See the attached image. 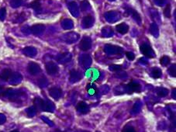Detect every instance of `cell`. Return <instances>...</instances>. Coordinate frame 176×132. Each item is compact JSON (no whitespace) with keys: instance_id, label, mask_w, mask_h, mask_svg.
<instances>
[{"instance_id":"obj_1","label":"cell","mask_w":176,"mask_h":132,"mask_svg":"<svg viewBox=\"0 0 176 132\" xmlns=\"http://www.w3.org/2000/svg\"><path fill=\"white\" fill-rule=\"evenodd\" d=\"M34 107L35 109L40 111H48V112H52V108H51V103L49 102H45L40 98H35L34 101Z\"/></svg>"},{"instance_id":"obj_2","label":"cell","mask_w":176,"mask_h":132,"mask_svg":"<svg viewBox=\"0 0 176 132\" xmlns=\"http://www.w3.org/2000/svg\"><path fill=\"white\" fill-rule=\"evenodd\" d=\"M140 49H141V51L142 52V54H144V56H146V57L149 58V59H154V58H155V56H156L154 50L152 49L151 47L149 45H147V44H144V45H141Z\"/></svg>"},{"instance_id":"obj_3","label":"cell","mask_w":176,"mask_h":132,"mask_svg":"<svg viewBox=\"0 0 176 132\" xmlns=\"http://www.w3.org/2000/svg\"><path fill=\"white\" fill-rule=\"evenodd\" d=\"M126 91H127L128 93H133V92H140L141 90V86L140 83L137 82L132 81L129 84L125 86Z\"/></svg>"},{"instance_id":"obj_4","label":"cell","mask_w":176,"mask_h":132,"mask_svg":"<svg viewBox=\"0 0 176 132\" xmlns=\"http://www.w3.org/2000/svg\"><path fill=\"white\" fill-rule=\"evenodd\" d=\"M92 47V40L89 37H83L79 43L80 50L83 51H87Z\"/></svg>"},{"instance_id":"obj_5","label":"cell","mask_w":176,"mask_h":132,"mask_svg":"<svg viewBox=\"0 0 176 132\" xmlns=\"http://www.w3.org/2000/svg\"><path fill=\"white\" fill-rule=\"evenodd\" d=\"M45 69H46L48 74L51 75H56L58 72L59 68L53 62H48L45 64Z\"/></svg>"},{"instance_id":"obj_6","label":"cell","mask_w":176,"mask_h":132,"mask_svg":"<svg viewBox=\"0 0 176 132\" xmlns=\"http://www.w3.org/2000/svg\"><path fill=\"white\" fill-rule=\"evenodd\" d=\"M125 9H126V12H127L128 15L131 16L133 17V20L138 23V25L141 24V21H142V20H141V16L137 11L135 10V9H133V8L131 7H127Z\"/></svg>"},{"instance_id":"obj_7","label":"cell","mask_w":176,"mask_h":132,"mask_svg":"<svg viewBox=\"0 0 176 132\" xmlns=\"http://www.w3.org/2000/svg\"><path fill=\"white\" fill-rule=\"evenodd\" d=\"M27 70L30 75H37L40 73V71H41V68H40V65H39L37 63L30 62L29 64H28Z\"/></svg>"},{"instance_id":"obj_8","label":"cell","mask_w":176,"mask_h":132,"mask_svg":"<svg viewBox=\"0 0 176 132\" xmlns=\"http://www.w3.org/2000/svg\"><path fill=\"white\" fill-rule=\"evenodd\" d=\"M76 110L78 113H80L81 114H86L89 112L90 111V107H89V105L87 104L85 102L81 101L77 104L76 106Z\"/></svg>"},{"instance_id":"obj_9","label":"cell","mask_w":176,"mask_h":132,"mask_svg":"<svg viewBox=\"0 0 176 132\" xmlns=\"http://www.w3.org/2000/svg\"><path fill=\"white\" fill-rule=\"evenodd\" d=\"M82 78V75H81L78 71L75 70V69H72L70 71V76H69V81L72 83L77 82L80 81Z\"/></svg>"},{"instance_id":"obj_10","label":"cell","mask_w":176,"mask_h":132,"mask_svg":"<svg viewBox=\"0 0 176 132\" xmlns=\"http://www.w3.org/2000/svg\"><path fill=\"white\" fill-rule=\"evenodd\" d=\"M45 26L43 24H35L30 28V31L34 35H40L44 31Z\"/></svg>"},{"instance_id":"obj_11","label":"cell","mask_w":176,"mask_h":132,"mask_svg":"<svg viewBox=\"0 0 176 132\" xmlns=\"http://www.w3.org/2000/svg\"><path fill=\"white\" fill-rule=\"evenodd\" d=\"M49 94L53 99L55 100H58L61 97L62 90L58 87H52L49 89Z\"/></svg>"},{"instance_id":"obj_12","label":"cell","mask_w":176,"mask_h":132,"mask_svg":"<svg viewBox=\"0 0 176 132\" xmlns=\"http://www.w3.org/2000/svg\"><path fill=\"white\" fill-rule=\"evenodd\" d=\"M94 21H95V20H94V17L92 16L87 15L83 18L82 24L84 26V27L89 28L93 26Z\"/></svg>"},{"instance_id":"obj_13","label":"cell","mask_w":176,"mask_h":132,"mask_svg":"<svg viewBox=\"0 0 176 132\" xmlns=\"http://www.w3.org/2000/svg\"><path fill=\"white\" fill-rule=\"evenodd\" d=\"M12 72L11 71V69L9 68H5L0 73V78L3 81H8L9 79V78L12 75Z\"/></svg>"},{"instance_id":"obj_14","label":"cell","mask_w":176,"mask_h":132,"mask_svg":"<svg viewBox=\"0 0 176 132\" xmlns=\"http://www.w3.org/2000/svg\"><path fill=\"white\" fill-rule=\"evenodd\" d=\"M27 7L34 9L36 12H40L42 9L40 0H34V1L31 2L30 4L27 5Z\"/></svg>"},{"instance_id":"obj_15","label":"cell","mask_w":176,"mask_h":132,"mask_svg":"<svg viewBox=\"0 0 176 132\" xmlns=\"http://www.w3.org/2000/svg\"><path fill=\"white\" fill-rule=\"evenodd\" d=\"M116 30H117V32L119 33V34H125L128 32L129 26L124 23H119V24H117V26H116Z\"/></svg>"},{"instance_id":"obj_16","label":"cell","mask_w":176,"mask_h":132,"mask_svg":"<svg viewBox=\"0 0 176 132\" xmlns=\"http://www.w3.org/2000/svg\"><path fill=\"white\" fill-rule=\"evenodd\" d=\"M22 76L19 73H12L11 77L9 78V82H10L12 84H16V83L20 82L21 81Z\"/></svg>"},{"instance_id":"obj_17","label":"cell","mask_w":176,"mask_h":132,"mask_svg":"<svg viewBox=\"0 0 176 132\" xmlns=\"http://www.w3.org/2000/svg\"><path fill=\"white\" fill-rule=\"evenodd\" d=\"M23 53L29 57H34L37 54V51H36L35 48H32V47H28V48H26L23 50Z\"/></svg>"},{"instance_id":"obj_18","label":"cell","mask_w":176,"mask_h":132,"mask_svg":"<svg viewBox=\"0 0 176 132\" xmlns=\"http://www.w3.org/2000/svg\"><path fill=\"white\" fill-rule=\"evenodd\" d=\"M151 77H153L154 78H159L162 76V72L160 68H153L151 71Z\"/></svg>"},{"instance_id":"obj_19","label":"cell","mask_w":176,"mask_h":132,"mask_svg":"<svg viewBox=\"0 0 176 132\" xmlns=\"http://www.w3.org/2000/svg\"><path fill=\"white\" fill-rule=\"evenodd\" d=\"M156 92H157V95L159 97H164L169 94V90L165 88H158L156 89Z\"/></svg>"},{"instance_id":"obj_20","label":"cell","mask_w":176,"mask_h":132,"mask_svg":"<svg viewBox=\"0 0 176 132\" xmlns=\"http://www.w3.org/2000/svg\"><path fill=\"white\" fill-rule=\"evenodd\" d=\"M170 62H171L170 58H169V56H166V55L163 56V57L160 59V64H161L162 66H164V67H166L167 65H169V64H170Z\"/></svg>"},{"instance_id":"obj_21","label":"cell","mask_w":176,"mask_h":132,"mask_svg":"<svg viewBox=\"0 0 176 132\" xmlns=\"http://www.w3.org/2000/svg\"><path fill=\"white\" fill-rule=\"evenodd\" d=\"M164 15L167 18H171L172 16V7L170 4H168L164 9Z\"/></svg>"},{"instance_id":"obj_22","label":"cell","mask_w":176,"mask_h":132,"mask_svg":"<svg viewBox=\"0 0 176 132\" xmlns=\"http://www.w3.org/2000/svg\"><path fill=\"white\" fill-rule=\"evenodd\" d=\"M169 75H171V76L175 78V77H176V66H175V64H173V65L169 66Z\"/></svg>"},{"instance_id":"obj_23","label":"cell","mask_w":176,"mask_h":132,"mask_svg":"<svg viewBox=\"0 0 176 132\" xmlns=\"http://www.w3.org/2000/svg\"><path fill=\"white\" fill-rule=\"evenodd\" d=\"M22 4V0H10V5L12 7L16 8Z\"/></svg>"},{"instance_id":"obj_24","label":"cell","mask_w":176,"mask_h":132,"mask_svg":"<svg viewBox=\"0 0 176 132\" xmlns=\"http://www.w3.org/2000/svg\"><path fill=\"white\" fill-rule=\"evenodd\" d=\"M47 82H48V81H47V78L45 77H41L38 81V84L40 87H44L47 85Z\"/></svg>"},{"instance_id":"obj_25","label":"cell","mask_w":176,"mask_h":132,"mask_svg":"<svg viewBox=\"0 0 176 132\" xmlns=\"http://www.w3.org/2000/svg\"><path fill=\"white\" fill-rule=\"evenodd\" d=\"M86 89L88 90V92H91V91H92L93 92H96V86L94 84H88Z\"/></svg>"},{"instance_id":"obj_26","label":"cell","mask_w":176,"mask_h":132,"mask_svg":"<svg viewBox=\"0 0 176 132\" xmlns=\"http://www.w3.org/2000/svg\"><path fill=\"white\" fill-rule=\"evenodd\" d=\"M6 10L5 8H2L1 9H0V20H2V21H3V20H5V18H6Z\"/></svg>"},{"instance_id":"obj_27","label":"cell","mask_w":176,"mask_h":132,"mask_svg":"<svg viewBox=\"0 0 176 132\" xmlns=\"http://www.w3.org/2000/svg\"><path fill=\"white\" fill-rule=\"evenodd\" d=\"M122 132H136V131H135L134 128H133V127L130 126V125H126V126L123 128V129Z\"/></svg>"},{"instance_id":"obj_28","label":"cell","mask_w":176,"mask_h":132,"mask_svg":"<svg viewBox=\"0 0 176 132\" xmlns=\"http://www.w3.org/2000/svg\"><path fill=\"white\" fill-rule=\"evenodd\" d=\"M126 56H127V58L130 61L134 60L135 59V54H133V52H131V51H127V52H126Z\"/></svg>"},{"instance_id":"obj_29","label":"cell","mask_w":176,"mask_h":132,"mask_svg":"<svg viewBox=\"0 0 176 132\" xmlns=\"http://www.w3.org/2000/svg\"><path fill=\"white\" fill-rule=\"evenodd\" d=\"M27 111H28V114H29V115L30 116V117H33V115L35 114V108L31 107V108H30V109H28Z\"/></svg>"},{"instance_id":"obj_30","label":"cell","mask_w":176,"mask_h":132,"mask_svg":"<svg viewBox=\"0 0 176 132\" xmlns=\"http://www.w3.org/2000/svg\"><path fill=\"white\" fill-rule=\"evenodd\" d=\"M6 117H5L3 114H0V125H2V124H4L5 122H6Z\"/></svg>"},{"instance_id":"obj_31","label":"cell","mask_w":176,"mask_h":132,"mask_svg":"<svg viewBox=\"0 0 176 132\" xmlns=\"http://www.w3.org/2000/svg\"><path fill=\"white\" fill-rule=\"evenodd\" d=\"M5 92H6V89H4L3 88H0V97H4Z\"/></svg>"},{"instance_id":"obj_32","label":"cell","mask_w":176,"mask_h":132,"mask_svg":"<svg viewBox=\"0 0 176 132\" xmlns=\"http://www.w3.org/2000/svg\"><path fill=\"white\" fill-rule=\"evenodd\" d=\"M10 132H20V131H17V130H14V131H10Z\"/></svg>"},{"instance_id":"obj_33","label":"cell","mask_w":176,"mask_h":132,"mask_svg":"<svg viewBox=\"0 0 176 132\" xmlns=\"http://www.w3.org/2000/svg\"><path fill=\"white\" fill-rule=\"evenodd\" d=\"M97 132H100V131H97Z\"/></svg>"}]
</instances>
